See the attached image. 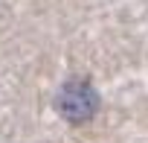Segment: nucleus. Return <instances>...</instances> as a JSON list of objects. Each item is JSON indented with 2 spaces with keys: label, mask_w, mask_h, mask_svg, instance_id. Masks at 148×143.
Instances as JSON below:
<instances>
[{
  "label": "nucleus",
  "mask_w": 148,
  "mask_h": 143,
  "mask_svg": "<svg viewBox=\"0 0 148 143\" xmlns=\"http://www.w3.org/2000/svg\"><path fill=\"white\" fill-rule=\"evenodd\" d=\"M55 111L70 120V123H87L96 111H99V94L90 82L84 79H73L67 82L58 96H55Z\"/></svg>",
  "instance_id": "obj_1"
}]
</instances>
